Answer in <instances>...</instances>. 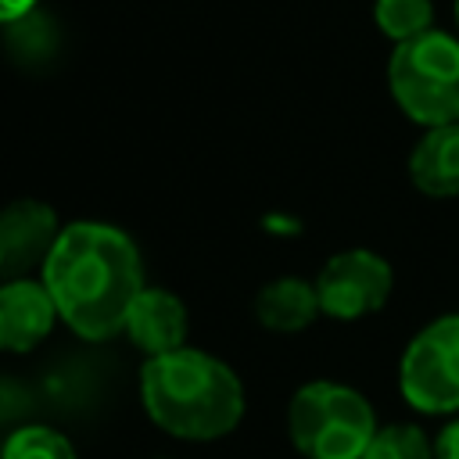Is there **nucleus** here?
Here are the masks:
<instances>
[{
	"mask_svg": "<svg viewBox=\"0 0 459 459\" xmlns=\"http://www.w3.org/2000/svg\"><path fill=\"white\" fill-rule=\"evenodd\" d=\"M255 316L262 326H269L276 333H298V330L312 326L316 316H323V305H319L316 283H308L301 276H280L258 290Z\"/></svg>",
	"mask_w": 459,
	"mask_h": 459,
	"instance_id": "nucleus-11",
	"label": "nucleus"
},
{
	"mask_svg": "<svg viewBox=\"0 0 459 459\" xmlns=\"http://www.w3.org/2000/svg\"><path fill=\"white\" fill-rule=\"evenodd\" d=\"M434 459H459V420H452L434 437Z\"/></svg>",
	"mask_w": 459,
	"mask_h": 459,
	"instance_id": "nucleus-16",
	"label": "nucleus"
},
{
	"mask_svg": "<svg viewBox=\"0 0 459 459\" xmlns=\"http://www.w3.org/2000/svg\"><path fill=\"white\" fill-rule=\"evenodd\" d=\"M126 333L147 359L179 351V348H186L183 344L186 341V308L176 294L143 287L126 316Z\"/></svg>",
	"mask_w": 459,
	"mask_h": 459,
	"instance_id": "nucleus-9",
	"label": "nucleus"
},
{
	"mask_svg": "<svg viewBox=\"0 0 459 459\" xmlns=\"http://www.w3.org/2000/svg\"><path fill=\"white\" fill-rule=\"evenodd\" d=\"M362 459H434V441L412 423L377 427Z\"/></svg>",
	"mask_w": 459,
	"mask_h": 459,
	"instance_id": "nucleus-13",
	"label": "nucleus"
},
{
	"mask_svg": "<svg viewBox=\"0 0 459 459\" xmlns=\"http://www.w3.org/2000/svg\"><path fill=\"white\" fill-rule=\"evenodd\" d=\"M409 179L427 197L459 194V122L434 126L409 154Z\"/></svg>",
	"mask_w": 459,
	"mask_h": 459,
	"instance_id": "nucleus-10",
	"label": "nucleus"
},
{
	"mask_svg": "<svg viewBox=\"0 0 459 459\" xmlns=\"http://www.w3.org/2000/svg\"><path fill=\"white\" fill-rule=\"evenodd\" d=\"M455 22H459V0H455Z\"/></svg>",
	"mask_w": 459,
	"mask_h": 459,
	"instance_id": "nucleus-18",
	"label": "nucleus"
},
{
	"mask_svg": "<svg viewBox=\"0 0 459 459\" xmlns=\"http://www.w3.org/2000/svg\"><path fill=\"white\" fill-rule=\"evenodd\" d=\"M287 430L305 459H362L377 434V416L355 387L312 380L294 391Z\"/></svg>",
	"mask_w": 459,
	"mask_h": 459,
	"instance_id": "nucleus-3",
	"label": "nucleus"
},
{
	"mask_svg": "<svg viewBox=\"0 0 459 459\" xmlns=\"http://www.w3.org/2000/svg\"><path fill=\"white\" fill-rule=\"evenodd\" d=\"M140 398L147 416L172 437L215 441L244 416V384L215 355L179 348L154 355L140 369Z\"/></svg>",
	"mask_w": 459,
	"mask_h": 459,
	"instance_id": "nucleus-2",
	"label": "nucleus"
},
{
	"mask_svg": "<svg viewBox=\"0 0 459 459\" xmlns=\"http://www.w3.org/2000/svg\"><path fill=\"white\" fill-rule=\"evenodd\" d=\"M394 273L387 258H380L369 247H348L326 258V265L316 276V294L323 305V316L330 319H362L377 312L391 298Z\"/></svg>",
	"mask_w": 459,
	"mask_h": 459,
	"instance_id": "nucleus-6",
	"label": "nucleus"
},
{
	"mask_svg": "<svg viewBox=\"0 0 459 459\" xmlns=\"http://www.w3.org/2000/svg\"><path fill=\"white\" fill-rule=\"evenodd\" d=\"M0 459H75V448L61 430L32 423V427L14 430L4 441V455Z\"/></svg>",
	"mask_w": 459,
	"mask_h": 459,
	"instance_id": "nucleus-14",
	"label": "nucleus"
},
{
	"mask_svg": "<svg viewBox=\"0 0 459 459\" xmlns=\"http://www.w3.org/2000/svg\"><path fill=\"white\" fill-rule=\"evenodd\" d=\"M61 237L57 215L47 201L18 197L0 208V280H25L43 269L54 240Z\"/></svg>",
	"mask_w": 459,
	"mask_h": 459,
	"instance_id": "nucleus-7",
	"label": "nucleus"
},
{
	"mask_svg": "<svg viewBox=\"0 0 459 459\" xmlns=\"http://www.w3.org/2000/svg\"><path fill=\"white\" fill-rule=\"evenodd\" d=\"M373 18H377V29L387 39L405 43L412 36L430 32L434 7H430V0H377L373 4Z\"/></svg>",
	"mask_w": 459,
	"mask_h": 459,
	"instance_id": "nucleus-12",
	"label": "nucleus"
},
{
	"mask_svg": "<svg viewBox=\"0 0 459 459\" xmlns=\"http://www.w3.org/2000/svg\"><path fill=\"white\" fill-rule=\"evenodd\" d=\"M387 86L412 122L427 129L459 122V39L430 29L394 43Z\"/></svg>",
	"mask_w": 459,
	"mask_h": 459,
	"instance_id": "nucleus-4",
	"label": "nucleus"
},
{
	"mask_svg": "<svg viewBox=\"0 0 459 459\" xmlns=\"http://www.w3.org/2000/svg\"><path fill=\"white\" fill-rule=\"evenodd\" d=\"M57 323V305L43 280L0 283V351H32Z\"/></svg>",
	"mask_w": 459,
	"mask_h": 459,
	"instance_id": "nucleus-8",
	"label": "nucleus"
},
{
	"mask_svg": "<svg viewBox=\"0 0 459 459\" xmlns=\"http://www.w3.org/2000/svg\"><path fill=\"white\" fill-rule=\"evenodd\" d=\"M39 280L57 316L86 341L126 330V316L143 290V262L133 237L111 222H72L54 240Z\"/></svg>",
	"mask_w": 459,
	"mask_h": 459,
	"instance_id": "nucleus-1",
	"label": "nucleus"
},
{
	"mask_svg": "<svg viewBox=\"0 0 459 459\" xmlns=\"http://www.w3.org/2000/svg\"><path fill=\"white\" fill-rule=\"evenodd\" d=\"M398 387L420 412H459V312L427 323L405 348Z\"/></svg>",
	"mask_w": 459,
	"mask_h": 459,
	"instance_id": "nucleus-5",
	"label": "nucleus"
},
{
	"mask_svg": "<svg viewBox=\"0 0 459 459\" xmlns=\"http://www.w3.org/2000/svg\"><path fill=\"white\" fill-rule=\"evenodd\" d=\"M0 283H4V280H0Z\"/></svg>",
	"mask_w": 459,
	"mask_h": 459,
	"instance_id": "nucleus-19",
	"label": "nucleus"
},
{
	"mask_svg": "<svg viewBox=\"0 0 459 459\" xmlns=\"http://www.w3.org/2000/svg\"><path fill=\"white\" fill-rule=\"evenodd\" d=\"M4 29H7V47H11L14 57H22V61H39V57H50V54H54L57 29H54V22H50L39 7L29 11L25 18L4 25Z\"/></svg>",
	"mask_w": 459,
	"mask_h": 459,
	"instance_id": "nucleus-15",
	"label": "nucleus"
},
{
	"mask_svg": "<svg viewBox=\"0 0 459 459\" xmlns=\"http://www.w3.org/2000/svg\"><path fill=\"white\" fill-rule=\"evenodd\" d=\"M39 0H0V25H11L18 18H25L29 11H36Z\"/></svg>",
	"mask_w": 459,
	"mask_h": 459,
	"instance_id": "nucleus-17",
	"label": "nucleus"
}]
</instances>
